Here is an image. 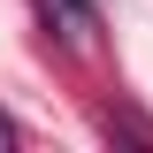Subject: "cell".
Listing matches in <instances>:
<instances>
[{"label": "cell", "instance_id": "2", "mask_svg": "<svg viewBox=\"0 0 153 153\" xmlns=\"http://www.w3.org/2000/svg\"><path fill=\"white\" fill-rule=\"evenodd\" d=\"M8 146H16V123H8V115H0V153H8Z\"/></svg>", "mask_w": 153, "mask_h": 153}, {"label": "cell", "instance_id": "1", "mask_svg": "<svg viewBox=\"0 0 153 153\" xmlns=\"http://www.w3.org/2000/svg\"><path fill=\"white\" fill-rule=\"evenodd\" d=\"M46 16H54V31L69 38L76 54L92 46V31H100V16H92V0H46Z\"/></svg>", "mask_w": 153, "mask_h": 153}]
</instances>
